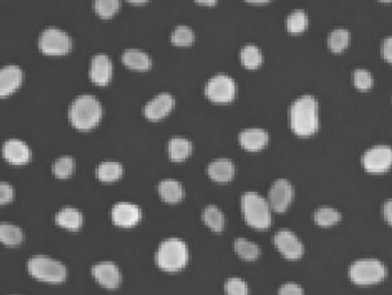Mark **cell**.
Instances as JSON below:
<instances>
[{"label": "cell", "mask_w": 392, "mask_h": 295, "mask_svg": "<svg viewBox=\"0 0 392 295\" xmlns=\"http://www.w3.org/2000/svg\"><path fill=\"white\" fill-rule=\"evenodd\" d=\"M241 62L247 69H257L262 64V54L259 47L249 44L241 51Z\"/></svg>", "instance_id": "27"}, {"label": "cell", "mask_w": 392, "mask_h": 295, "mask_svg": "<svg viewBox=\"0 0 392 295\" xmlns=\"http://www.w3.org/2000/svg\"><path fill=\"white\" fill-rule=\"evenodd\" d=\"M28 271L36 279L51 284L61 283L67 276V269L64 264L44 255L32 257L28 262Z\"/></svg>", "instance_id": "5"}, {"label": "cell", "mask_w": 392, "mask_h": 295, "mask_svg": "<svg viewBox=\"0 0 392 295\" xmlns=\"http://www.w3.org/2000/svg\"><path fill=\"white\" fill-rule=\"evenodd\" d=\"M52 170H53L56 177L61 178V179L69 177L73 174V171H74V160H73V157H59L54 162Z\"/></svg>", "instance_id": "34"}, {"label": "cell", "mask_w": 392, "mask_h": 295, "mask_svg": "<svg viewBox=\"0 0 392 295\" xmlns=\"http://www.w3.org/2000/svg\"><path fill=\"white\" fill-rule=\"evenodd\" d=\"M171 40L176 47H188L193 43L195 35L189 27L177 25L174 31L171 32Z\"/></svg>", "instance_id": "33"}, {"label": "cell", "mask_w": 392, "mask_h": 295, "mask_svg": "<svg viewBox=\"0 0 392 295\" xmlns=\"http://www.w3.org/2000/svg\"><path fill=\"white\" fill-rule=\"evenodd\" d=\"M93 274L95 279L103 287L114 290L118 287L121 281V274L117 264L110 261H103L97 264L93 268Z\"/></svg>", "instance_id": "16"}, {"label": "cell", "mask_w": 392, "mask_h": 295, "mask_svg": "<svg viewBox=\"0 0 392 295\" xmlns=\"http://www.w3.org/2000/svg\"><path fill=\"white\" fill-rule=\"evenodd\" d=\"M245 1H249V3H252V4H265V3H268L271 0H245Z\"/></svg>", "instance_id": "43"}, {"label": "cell", "mask_w": 392, "mask_h": 295, "mask_svg": "<svg viewBox=\"0 0 392 295\" xmlns=\"http://www.w3.org/2000/svg\"><path fill=\"white\" fill-rule=\"evenodd\" d=\"M71 36L57 27H49L40 34L38 47L47 55H64L71 50Z\"/></svg>", "instance_id": "7"}, {"label": "cell", "mask_w": 392, "mask_h": 295, "mask_svg": "<svg viewBox=\"0 0 392 295\" xmlns=\"http://www.w3.org/2000/svg\"><path fill=\"white\" fill-rule=\"evenodd\" d=\"M103 116V107L93 94H82L74 99L68 110V118L74 128L88 131L95 128Z\"/></svg>", "instance_id": "2"}, {"label": "cell", "mask_w": 392, "mask_h": 295, "mask_svg": "<svg viewBox=\"0 0 392 295\" xmlns=\"http://www.w3.org/2000/svg\"><path fill=\"white\" fill-rule=\"evenodd\" d=\"M278 295H304V291L300 285L293 281H288L280 287Z\"/></svg>", "instance_id": "37"}, {"label": "cell", "mask_w": 392, "mask_h": 295, "mask_svg": "<svg viewBox=\"0 0 392 295\" xmlns=\"http://www.w3.org/2000/svg\"><path fill=\"white\" fill-rule=\"evenodd\" d=\"M97 177L103 183H112L121 177L122 166L117 161H105L97 168Z\"/></svg>", "instance_id": "25"}, {"label": "cell", "mask_w": 392, "mask_h": 295, "mask_svg": "<svg viewBox=\"0 0 392 295\" xmlns=\"http://www.w3.org/2000/svg\"><path fill=\"white\" fill-rule=\"evenodd\" d=\"M197 4L205 5V6H214L218 3V0H195Z\"/></svg>", "instance_id": "41"}, {"label": "cell", "mask_w": 392, "mask_h": 295, "mask_svg": "<svg viewBox=\"0 0 392 295\" xmlns=\"http://www.w3.org/2000/svg\"><path fill=\"white\" fill-rule=\"evenodd\" d=\"M3 157L5 160L14 166L27 164L32 157V151L28 145L20 139H8L3 145Z\"/></svg>", "instance_id": "15"}, {"label": "cell", "mask_w": 392, "mask_h": 295, "mask_svg": "<svg viewBox=\"0 0 392 295\" xmlns=\"http://www.w3.org/2000/svg\"><path fill=\"white\" fill-rule=\"evenodd\" d=\"M122 62L125 67L132 70L144 71L150 69L152 60L144 51L138 49H128L122 53Z\"/></svg>", "instance_id": "20"}, {"label": "cell", "mask_w": 392, "mask_h": 295, "mask_svg": "<svg viewBox=\"0 0 392 295\" xmlns=\"http://www.w3.org/2000/svg\"><path fill=\"white\" fill-rule=\"evenodd\" d=\"M175 106L174 97L167 92L159 93L144 107V115L150 121L166 118Z\"/></svg>", "instance_id": "12"}, {"label": "cell", "mask_w": 392, "mask_h": 295, "mask_svg": "<svg viewBox=\"0 0 392 295\" xmlns=\"http://www.w3.org/2000/svg\"><path fill=\"white\" fill-rule=\"evenodd\" d=\"M127 1H128V3H130V4L143 5L145 4V3H147L149 0H127Z\"/></svg>", "instance_id": "42"}, {"label": "cell", "mask_w": 392, "mask_h": 295, "mask_svg": "<svg viewBox=\"0 0 392 295\" xmlns=\"http://www.w3.org/2000/svg\"><path fill=\"white\" fill-rule=\"evenodd\" d=\"M93 8L101 18H111L118 13L120 0H95Z\"/></svg>", "instance_id": "32"}, {"label": "cell", "mask_w": 392, "mask_h": 295, "mask_svg": "<svg viewBox=\"0 0 392 295\" xmlns=\"http://www.w3.org/2000/svg\"><path fill=\"white\" fill-rule=\"evenodd\" d=\"M295 191L289 181L280 178L273 183L268 192V205L276 213H283L293 201Z\"/></svg>", "instance_id": "10"}, {"label": "cell", "mask_w": 392, "mask_h": 295, "mask_svg": "<svg viewBox=\"0 0 392 295\" xmlns=\"http://www.w3.org/2000/svg\"><path fill=\"white\" fill-rule=\"evenodd\" d=\"M373 76L366 69H356L353 73V83L356 89L360 91H368L373 86Z\"/></svg>", "instance_id": "35"}, {"label": "cell", "mask_w": 392, "mask_h": 295, "mask_svg": "<svg viewBox=\"0 0 392 295\" xmlns=\"http://www.w3.org/2000/svg\"><path fill=\"white\" fill-rule=\"evenodd\" d=\"M239 144L249 152H258L266 147L269 140L267 131L260 128H249L243 130L238 136Z\"/></svg>", "instance_id": "18"}, {"label": "cell", "mask_w": 392, "mask_h": 295, "mask_svg": "<svg viewBox=\"0 0 392 295\" xmlns=\"http://www.w3.org/2000/svg\"><path fill=\"white\" fill-rule=\"evenodd\" d=\"M290 127L299 137L306 138L314 135L319 129V107L317 100L310 94H305L295 100L290 107Z\"/></svg>", "instance_id": "1"}, {"label": "cell", "mask_w": 392, "mask_h": 295, "mask_svg": "<svg viewBox=\"0 0 392 295\" xmlns=\"http://www.w3.org/2000/svg\"><path fill=\"white\" fill-rule=\"evenodd\" d=\"M350 42V34L346 29H334L328 38V45L334 53H341L345 50Z\"/></svg>", "instance_id": "31"}, {"label": "cell", "mask_w": 392, "mask_h": 295, "mask_svg": "<svg viewBox=\"0 0 392 295\" xmlns=\"http://www.w3.org/2000/svg\"><path fill=\"white\" fill-rule=\"evenodd\" d=\"M225 288L227 295H249V286L241 278H229Z\"/></svg>", "instance_id": "36"}, {"label": "cell", "mask_w": 392, "mask_h": 295, "mask_svg": "<svg viewBox=\"0 0 392 295\" xmlns=\"http://www.w3.org/2000/svg\"><path fill=\"white\" fill-rule=\"evenodd\" d=\"M193 151L191 142L183 137H174L168 142V154L171 161L181 162L190 157Z\"/></svg>", "instance_id": "23"}, {"label": "cell", "mask_w": 392, "mask_h": 295, "mask_svg": "<svg viewBox=\"0 0 392 295\" xmlns=\"http://www.w3.org/2000/svg\"><path fill=\"white\" fill-rule=\"evenodd\" d=\"M57 225L71 231H77L83 223V216L79 209L74 207H64L56 216Z\"/></svg>", "instance_id": "21"}, {"label": "cell", "mask_w": 392, "mask_h": 295, "mask_svg": "<svg viewBox=\"0 0 392 295\" xmlns=\"http://www.w3.org/2000/svg\"><path fill=\"white\" fill-rule=\"evenodd\" d=\"M23 240L21 229L11 223H0V242L6 246H18Z\"/></svg>", "instance_id": "26"}, {"label": "cell", "mask_w": 392, "mask_h": 295, "mask_svg": "<svg viewBox=\"0 0 392 295\" xmlns=\"http://www.w3.org/2000/svg\"><path fill=\"white\" fill-rule=\"evenodd\" d=\"M235 251L239 257L243 260L254 261L260 255V248L256 242H251L249 239L237 238L235 240Z\"/></svg>", "instance_id": "28"}, {"label": "cell", "mask_w": 392, "mask_h": 295, "mask_svg": "<svg viewBox=\"0 0 392 295\" xmlns=\"http://www.w3.org/2000/svg\"><path fill=\"white\" fill-rule=\"evenodd\" d=\"M23 81L21 68L8 64L0 68V97L11 96L20 88Z\"/></svg>", "instance_id": "17"}, {"label": "cell", "mask_w": 392, "mask_h": 295, "mask_svg": "<svg viewBox=\"0 0 392 295\" xmlns=\"http://www.w3.org/2000/svg\"><path fill=\"white\" fill-rule=\"evenodd\" d=\"M241 208L246 223L251 228L265 230L271 225V209L267 199L259 193L245 192L241 199Z\"/></svg>", "instance_id": "3"}, {"label": "cell", "mask_w": 392, "mask_h": 295, "mask_svg": "<svg viewBox=\"0 0 392 295\" xmlns=\"http://www.w3.org/2000/svg\"><path fill=\"white\" fill-rule=\"evenodd\" d=\"M201 217L205 225L214 232H221L225 228V215L219 207L213 205L205 207Z\"/></svg>", "instance_id": "24"}, {"label": "cell", "mask_w": 392, "mask_h": 295, "mask_svg": "<svg viewBox=\"0 0 392 295\" xmlns=\"http://www.w3.org/2000/svg\"><path fill=\"white\" fill-rule=\"evenodd\" d=\"M158 191H159L161 199L168 203H178L184 196L182 184L171 178L160 181V184L158 186Z\"/></svg>", "instance_id": "22"}, {"label": "cell", "mask_w": 392, "mask_h": 295, "mask_svg": "<svg viewBox=\"0 0 392 295\" xmlns=\"http://www.w3.org/2000/svg\"><path fill=\"white\" fill-rule=\"evenodd\" d=\"M142 218L138 206L130 203H119L112 209V220L121 228H132Z\"/></svg>", "instance_id": "14"}, {"label": "cell", "mask_w": 392, "mask_h": 295, "mask_svg": "<svg viewBox=\"0 0 392 295\" xmlns=\"http://www.w3.org/2000/svg\"><path fill=\"white\" fill-rule=\"evenodd\" d=\"M349 276L356 285L378 284L387 276V268L376 259H361L351 264Z\"/></svg>", "instance_id": "6"}, {"label": "cell", "mask_w": 392, "mask_h": 295, "mask_svg": "<svg viewBox=\"0 0 392 295\" xmlns=\"http://www.w3.org/2000/svg\"><path fill=\"white\" fill-rule=\"evenodd\" d=\"M156 261L162 270L169 272L181 270L189 261L188 246L180 238L166 239L158 248Z\"/></svg>", "instance_id": "4"}, {"label": "cell", "mask_w": 392, "mask_h": 295, "mask_svg": "<svg viewBox=\"0 0 392 295\" xmlns=\"http://www.w3.org/2000/svg\"><path fill=\"white\" fill-rule=\"evenodd\" d=\"M383 3H389V1H391V0H381Z\"/></svg>", "instance_id": "44"}, {"label": "cell", "mask_w": 392, "mask_h": 295, "mask_svg": "<svg viewBox=\"0 0 392 295\" xmlns=\"http://www.w3.org/2000/svg\"><path fill=\"white\" fill-rule=\"evenodd\" d=\"M235 164L229 159H217L207 167V174L214 181L227 183L235 176Z\"/></svg>", "instance_id": "19"}, {"label": "cell", "mask_w": 392, "mask_h": 295, "mask_svg": "<svg viewBox=\"0 0 392 295\" xmlns=\"http://www.w3.org/2000/svg\"><path fill=\"white\" fill-rule=\"evenodd\" d=\"M14 196V190L8 183L0 181V205L11 203Z\"/></svg>", "instance_id": "38"}, {"label": "cell", "mask_w": 392, "mask_h": 295, "mask_svg": "<svg viewBox=\"0 0 392 295\" xmlns=\"http://www.w3.org/2000/svg\"><path fill=\"white\" fill-rule=\"evenodd\" d=\"M308 25V18L303 10H295L286 18V29L291 34H302Z\"/></svg>", "instance_id": "30"}, {"label": "cell", "mask_w": 392, "mask_h": 295, "mask_svg": "<svg viewBox=\"0 0 392 295\" xmlns=\"http://www.w3.org/2000/svg\"><path fill=\"white\" fill-rule=\"evenodd\" d=\"M383 217L384 220H387L388 225H391L392 223V201L390 199L385 201L384 205H383Z\"/></svg>", "instance_id": "40"}, {"label": "cell", "mask_w": 392, "mask_h": 295, "mask_svg": "<svg viewBox=\"0 0 392 295\" xmlns=\"http://www.w3.org/2000/svg\"><path fill=\"white\" fill-rule=\"evenodd\" d=\"M274 244L282 255L288 260H297L303 255V244L300 239L288 229H282L275 233Z\"/></svg>", "instance_id": "11"}, {"label": "cell", "mask_w": 392, "mask_h": 295, "mask_svg": "<svg viewBox=\"0 0 392 295\" xmlns=\"http://www.w3.org/2000/svg\"><path fill=\"white\" fill-rule=\"evenodd\" d=\"M236 92L237 86L235 81L225 74L213 76L205 86V94L213 103H232L235 99Z\"/></svg>", "instance_id": "8"}, {"label": "cell", "mask_w": 392, "mask_h": 295, "mask_svg": "<svg viewBox=\"0 0 392 295\" xmlns=\"http://www.w3.org/2000/svg\"><path fill=\"white\" fill-rule=\"evenodd\" d=\"M314 220L320 227H332L341 220V213L332 207H321L315 210Z\"/></svg>", "instance_id": "29"}, {"label": "cell", "mask_w": 392, "mask_h": 295, "mask_svg": "<svg viewBox=\"0 0 392 295\" xmlns=\"http://www.w3.org/2000/svg\"><path fill=\"white\" fill-rule=\"evenodd\" d=\"M391 149L387 145H378L365 152L361 164L371 174H383L391 167Z\"/></svg>", "instance_id": "9"}, {"label": "cell", "mask_w": 392, "mask_h": 295, "mask_svg": "<svg viewBox=\"0 0 392 295\" xmlns=\"http://www.w3.org/2000/svg\"><path fill=\"white\" fill-rule=\"evenodd\" d=\"M112 74H113V66L111 59L107 57L106 54H96L90 64V79L96 86H107L111 81Z\"/></svg>", "instance_id": "13"}, {"label": "cell", "mask_w": 392, "mask_h": 295, "mask_svg": "<svg viewBox=\"0 0 392 295\" xmlns=\"http://www.w3.org/2000/svg\"><path fill=\"white\" fill-rule=\"evenodd\" d=\"M382 57L387 62H391L392 60V40L389 36L387 37L383 43H382Z\"/></svg>", "instance_id": "39"}]
</instances>
